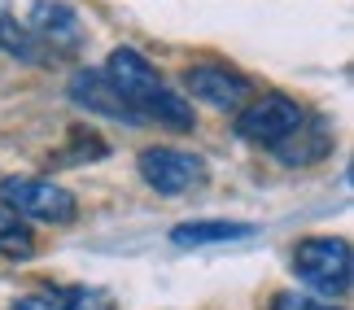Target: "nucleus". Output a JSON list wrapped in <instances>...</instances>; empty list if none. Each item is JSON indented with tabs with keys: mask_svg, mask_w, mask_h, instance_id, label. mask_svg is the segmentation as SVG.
Returning a JSON list of instances; mask_svg holds the SVG:
<instances>
[{
	"mask_svg": "<svg viewBox=\"0 0 354 310\" xmlns=\"http://www.w3.org/2000/svg\"><path fill=\"white\" fill-rule=\"evenodd\" d=\"M105 79L114 84V92L136 110V118H153L158 127L171 131H193V105H188L180 92H171L158 79V70L149 66L136 48H114L110 61H105Z\"/></svg>",
	"mask_w": 354,
	"mask_h": 310,
	"instance_id": "1",
	"label": "nucleus"
},
{
	"mask_svg": "<svg viewBox=\"0 0 354 310\" xmlns=\"http://www.w3.org/2000/svg\"><path fill=\"white\" fill-rule=\"evenodd\" d=\"M293 271L306 289L342 298L350 289V245L342 236H310L293 249Z\"/></svg>",
	"mask_w": 354,
	"mask_h": 310,
	"instance_id": "2",
	"label": "nucleus"
},
{
	"mask_svg": "<svg viewBox=\"0 0 354 310\" xmlns=\"http://www.w3.org/2000/svg\"><path fill=\"white\" fill-rule=\"evenodd\" d=\"M0 201L5 210L22 214V219H39V223H75V197L57 188L53 180H35V175H9L0 180Z\"/></svg>",
	"mask_w": 354,
	"mask_h": 310,
	"instance_id": "3",
	"label": "nucleus"
},
{
	"mask_svg": "<svg viewBox=\"0 0 354 310\" xmlns=\"http://www.w3.org/2000/svg\"><path fill=\"white\" fill-rule=\"evenodd\" d=\"M306 118V110L297 105L293 97H284V92H267V97L250 101L236 118V131L250 144H267V149H276L284 136H293L297 123Z\"/></svg>",
	"mask_w": 354,
	"mask_h": 310,
	"instance_id": "4",
	"label": "nucleus"
},
{
	"mask_svg": "<svg viewBox=\"0 0 354 310\" xmlns=\"http://www.w3.org/2000/svg\"><path fill=\"white\" fill-rule=\"evenodd\" d=\"M140 175L153 193L184 197L206 180V162L197 153H180V149H149V153H140Z\"/></svg>",
	"mask_w": 354,
	"mask_h": 310,
	"instance_id": "5",
	"label": "nucleus"
},
{
	"mask_svg": "<svg viewBox=\"0 0 354 310\" xmlns=\"http://www.w3.org/2000/svg\"><path fill=\"white\" fill-rule=\"evenodd\" d=\"M184 88L193 92L197 101H206L210 110H241L250 101V79L227 70V66H188L184 75Z\"/></svg>",
	"mask_w": 354,
	"mask_h": 310,
	"instance_id": "6",
	"label": "nucleus"
},
{
	"mask_svg": "<svg viewBox=\"0 0 354 310\" xmlns=\"http://www.w3.org/2000/svg\"><path fill=\"white\" fill-rule=\"evenodd\" d=\"M26 26L35 31V39L44 44L48 52H62V48H75L84 39V26H79V13L62 0H35L31 5V18Z\"/></svg>",
	"mask_w": 354,
	"mask_h": 310,
	"instance_id": "7",
	"label": "nucleus"
},
{
	"mask_svg": "<svg viewBox=\"0 0 354 310\" xmlns=\"http://www.w3.org/2000/svg\"><path fill=\"white\" fill-rule=\"evenodd\" d=\"M71 97H75V105H84V110H92V114L122 118V123H140V118H136V110L114 92L110 79H105V70H101V75H97V70L75 75V79H71Z\"/></svg>",
	"mask_w": 354,
	"mask_h": 310,
	"instance_id": "8",
	"label": "nucleus"
},
{
	"mask_svg": "<svg viewBox=\"0 0 354 310\" xmlns=\"http://www.w3.org/2000/svg\"><path fill=\"white\" fill-rule=\"evenodd\" d=\"M13 310H114L110 293L84 289V284H66V289H44V293H26L13 302Z\"/></svg>",
	"mask_w": 354,
	"mask_h": 310,
	"instance_id": "9",
	"label": "nucleus"
},
{
	"mask_svg": "<svg viewBox=\"0 0 354 310\" xmlns=\"http://www.w3.org/2000/svg\"><path fill=\"white\" fill-rule=\"evenodd\" d=\"M254 236V223H232V219H197V223H180L171 232L175 245L197 249V245H232V240Z\"/></svg>",
	"mask_w": 354,
	"mask_h": 310,
	"instance_id": "10",
	"label": "nucleus"
},
{
	"mask_svg": "<svg viewBox=\"0 0 354 310\" xmlns=\"http://www.w3.org/2000/svg\"><path fill=\"white\" fill-rule=\"evenodd\" d=\"M328 144H333L328 127L315 123V118H302L293 136H284L276 144V153H280V162H289V166H306V162H315V157L328 153Z\"/></svg>",
	"mask_w": 354,
	"mask_h": 310,
	"instance_id": "11",
	"label": "nucleus"
},
{
	"mask_svg": "<svg viewBox=\"0 0 354 310\" xmlns=\"http://www.w3.org/2000/svg\"><path fill=\"white\" fill-rule=\"evenodd\" d=\"M0 48L13 52V57H22V61H48V48L35 39V31L13 18L5 5H0Z\"/></svg>",
	"mask_w": 354,
	"mask_h": 310,
	"instance_id": "12",
	"label": "nucleus"
},
{
	"mask_svg": "<svg viewBox=\"0 0 354 310\" xmlns=\"http://www.w3.org/2000/svg\"><path fill=\"white\" fill-rule=\"evenodd\" d=\"M35 253V240H31V232L18 223V214L13 210H0V258H31Z\"/></svg>",
	"mask_w": 354,
	"mask_h": 310,
	"instance_id": "13",
	"label": "nucleus"
},
{
	"mask_svg": "<svg viewBox=\"0 0 354 310\" xmlns=\"http://www.w3.org/2000/svg\"><path fill=\"white\" fill-rule=\"evenodd\" d=\"M271 310H342V306L315 302V298H297V293H280V298L271 302Z\"/></svg>",
	"mask_w": 354,
	"mask_h": 310,
	"instance_id": "14",
	"label": "nucleus"
}]
</instances>
